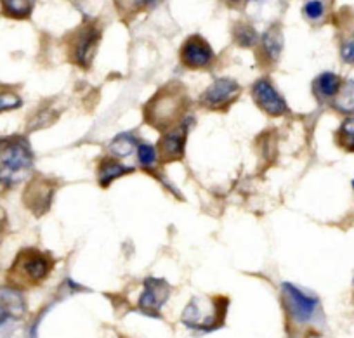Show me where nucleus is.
<instances>
[{
	"label": "nucleus",
	"mask_w": 354,
	"mask_h": 338,
	"mask_svg": "<svg viewBox=\"0 0 354 338\" xmlns=\"http://www.w3.org/2000/svg\"><path fill=\"white\" fill-rule=\"evenodd\" d=\"M192 99L181 84H167L160 87L142 108L145 122L155 131L165 132L181 124L189 115Z\"/></svg>",
	"instance_id": "f257e3e1"
},
{
	"label": "nucleus",
	"mask_w": 354,
	"mask_h": 338,
	"mask_svg": "<svg viewBox=\"0 0 354 338\" xmlns=\"http://www.w3.org/2000/svg\"><path fill=\"white\" fill-rule=\"evenodd\" d=\"M35 155L25 135L0 139V191H11L32 179Z\"/></svg>",
	"instance_id": "f03ea898"
},
{
	"label": "nucleus",
	"mask_w": 354,
	"mask_h": 338,
	"mask_svg": "<svg viewBox=\"0 0 354 338\" xmlns=\"http://www.w3.org/2000/svg\"><path fill=\"white\" fill-rule=\"evenodd\" d=\"M281 306L290 330H306L323 321V309L319 297L294 283H281Z\"/></svg>",
	"instance_id": "7ed1b4c3"
},
{
	"label": "nucleus",
	"mask_w": 354,
	"mask_h": 338,
	"mask_svg": "<svg viewBox=\"0 0 354 338\" xmlns=\"http://www.w3.org/2000/svg\"><path fill=\"white\" fill-rule=\"evenodd\" d=\"M54 271V259L39 248H23L8 271L9 285L16 288H35L44 285Z\"/></svg>",
	"instance_id": "20e7f679"
},
{
	"label": "nucleus",
	"mask_w": 354,
	"mask_h": 338,
	"mask_svg": "<svg viewBox=\"0 0 354 338\" xmlns=\"http://www.w3.org/2000/svg\"><path fill=\"white\" fill-rule=\"evenodd\" d=\"M230 300L226 297H193L181 314V324L192 331L210 333L219 330L226 319Z\"/></svg>",
	"instance_id": "39448f33"
},
{
	"label": "nucleus",
	"mask_w": 354,
	"mask_h": 338,
	"mask_svg": "<svg viewBox=\"0 0 354 338\" xmlns=\"http://www.w3.org/2000/svg\"><path fill=\"white\" fill-rule=\"evenodd\" d=\"M101 40V28L97 23H84L78 26L66 42L68 59L80 70H88L93 66L94 56H96L97 46Z\"/></svg>",
	"instance_id": "423d86ee"
},
{
	"label": "nucleus",
	"mask_w": 354,
	"mask_h": 338,
	"mask_svg": "<svg viewBox=\"0 0 354 338\" xmlns=\"http://www.w3.org/2000/svg\"><path fill=\"white\" fill-rule=\"evenodd\" d=\"M241 85L231 77H219L210 82L209 87L200 94L198 104L207 111H227L240 99Z\"/></svg>",
	"instance_id": "0eeeda50"
},
{
	"label": "nucleus",
	"mask_w": 354,
	"mask_h": 338,
	"mask_svg": "<svg viewBox=\"0 0 354 338\" xmlns=\"http://www.w3.org/2000/svg\"><path fill=\"white\" fill-rule=\"evenodd\" d=\"M252 101L255 102L262 113H266L268 117L280 118L287 117L290 113V106L285 101L283 94L277 88L273 80L268 77H261L252 84L250 87Z\"/></svg>",
	"instance_id": "6e6552de"
},
{
	"label": "nucleus",
	"mask_w": 354,
	"mask_h": 338,
	"mask_svg": "<svg viewBox=\"0 0 354 338\" xmlns=\"http://www.w3.org/2000/svg\"><path fill=\"white\" fill-rule=\"evenodd\" d=\"M192 115H188L181 124H177L176 127L162 132L158 144H156L160 163H165L167 165V163L181 162L185 158L186 142H188V134L192 131Z\"/></svg>",
	"instance_id": "1a4fd4ad"
},
{
	"label": "nucleus",
	"mask_w": 354,
	"mask_h": 338,
	"mask_svg": "<svg viewBox=\"0 0 354 338\" xmlns=\"http://www.w3.org/2000/svg\"><path fill=\"white\" fill-rule=\"evenodd\" d=\"M56 194V182L47 177H33L26 182L23 193V205L37 217H42L50 210Z\"/></svg>",
	"instance_id": "9d476101"
},
{
	"label": "nucleus",
	"mask_w": 354,
	"mask_h": 338,
	"mask_svg": "<svg viewBox=\"0 0 354 338\" xmlns=\"http://www.w3.org/2000/svg\"><path fill=\"white\" fill-rule=\"evenodd\" d=\"M170 288L169 281L163 278H146L142 281V292L138 299V310L145 316L158 317L160 310L163 309L170 299Z\"/></svg>",
	"instance_id": "9b49d317"
},
{
	"label": "nucleus",
	"mask_w": 354,
	"mask_h": 338,
	"mask_svg": "<svg viewBox=\"0 0 354 338\" xmlns=\"http://www.w3.org/2000/svg\"><path fill=\"white\" fill-rule=\"evenodd\" d=\"M179 61L188 70H209L216 63V53L203 37L192 35L185 40L179 49Z\"/></svg>",
	"instance_id": "f8f14e48"
},
{
	"label": "nucleus",
	"mask_w": 354,
	"mask_h": 338,
	"mask_svg": "<svg viewBox=\"0 0 354 338\" xmlns=\"http://www.w3.org/2000/svg\"><path fill=\"white\" fill-rule=\"evenodd\" d=\"M259 44H261V57L259 59H262V63L270 64V66L277 64L285 44L280 26H271V28L266 30L259 39Z\"/></svg>",
	"instance_id": "ddd939ff"
},
{
	"label": "nucleus",
	"mask_w": 354,
	"mask_h": 338,
	"mask_svg": "<svg viewBox=\"0 0 354 338\" xmlns=\"http://www.w3.org/2000/svg\"><path fill=\"white\" fill-rule=\"evenodd\" d=\"M134 172V169L125 163H122V160L111 158V156H103V158L97 162L96 167V179L97 184L101 187H110L115 180L122 179V177L129 176V173Z\"/></svg>",
	"instance_id": "4468645a"
},
{
	"label": "nucleus",
	"mask_w": 354,
	"mask_h": 338,
	"mask_svg": "<svg viewBox=\"0 0 354 338\" xmlns=\"http://www.w3.org/2000/svg\"><path fill=\"white\" fill-rule=\"evenodd\" d=\"M342 82V78L333 71H323L313 80V95L319 104H332Z\"/></svg>",
	"instance_id": "2eb2a0df"
},
{
	"label": "nucleus",
	"mask_w": 354,
	"mask_h": 338,
	"mask_svg": "<svg viewBox=\"0 0 354 338\" xmlns=\"http://www.w3.org/2000/svg\"><path fill=\"white\" fill-rule=\"evenodd\" d=\"M0 307L8 312L11 319H21L26 314V299L23 290L12 285L0 286Z\"/></svg>",
	"instance_id": "dca6fc26"
},
{
	"label": "nucleus",
	"mask_w": 354,
	"mask_h": 338,
	"mask_svg": "<svg viewBox=\"0 0 354 338\" xmlns=\"http://www.w3.org/2000/svg\"><path fill=\"white\" fill-rule=\"evenodd\" d=\"M139 142L141 141L138 139L136 132H131V131L120 132V134L115 135V138L110 141V144H108L106 148L108 156L117 160L129 158V156H132L136 153Z\"/></svg>",
	"instance_id": "f3484780"
},
{
	"label": "nucleus",
	"mask_w": 354,
	"mask_h": 338,
	"mask_svg": "<svg viewBox=\"0 0 354 338\" xmlns=\"http://www.w3.org/2000/svg\"><path fill=\"white\" fill-rule=\"evenodd\" d=\"M332 108L340 115L354 117V80L347 78L340 85V91L337 92L335 99L332 101Z\"/></svg>",
	"instance_id": "a211bd4d"
},
{
	"label": "nucleus",
	"mask_w": 354,
	"mask_h": 338,
	"mask_svg": "<svg viewBox=\"0 0 354 338\" xmlns=\"http://www.w3.org/2000/svg\"><path fill=\"white\" fill-rule=\"evenodd\" d=\"M136 156H138V163L145 172L148 173H156L160 165L158 151H156V146L148 144V142H139L138 149H136Z\"/></svg>",
	"instance_id": "6ab92c4d"
},
{
	"label": "nucleus",
	"mask_w": 354,
	"mask_h": 338,
	"mask_svg": "<svg viewBox=\"0 0 354 338\" xmlns=\"http://www.w3.org/2000/svg\"><path fill=\"white\" fill-rule=\"evenodd\" d=\"M0 4H2V12L8 18L26 19L32 15L35 0H0Z\"/></svg>",
	"instance_id": "aec40b11"
},
{
	"label": "nucleus",
	"mask_w": 354,
	"mask_h": 338,
	"mask_svg": "<svg viewBox=\"0 0 354 338\" xmlns=\"http://www.w3.org/2000/svg\"><path fill=\"white\" fill-rule=\"evenodd\" d=\"M335 142L346 153H354V117H347L335 131Z\"/></svg>",
	"instance_id": "412c9836"
},
{
	"label": "nucleus",
	"mask_w": 354,
	"mask_h": 338,
	"mask_svg": "<svg viewBox=\"0 0 354 338\" xmlns=\"http://www.w3.org/2000/svg\"><path fill=\"white\" fill-rule=\"evenodd\" d=\"M23 106V99L15 88L6 87V85H0V115L2 113L16 111Z\"/></svg>",
	"instance_id": "4be33fe9"
},
{
	"label": "nucleus",
	"mask_w": 354,
	"mask_h": 338,
	"mask_svg": "<svg viewBox=\"0 0 354 338\" xmlns=\"http://www.w3.org/2000/svg\"><path fill=\"white\" fill-rule=\"evenodd\" d=\"M233 37L234 42L240 47H255L259 44V39H261L259 33L247 23H240V25L234 26Z\"/></svg>",
	"instance_id": "5701e85b"
},
{
	"label": "nucleus",
	"mask_w": 354,
	"mask_h": 338,
	"mask_svg": "<svg viewBox=\"0 0 354 338\" xmlns=\"http://www.w3.org/2000/svg\"><path fill=\"white\" fill-rule=\"evenodd\" d=\"M148 4L149 0H115V6L122 16H134L136 12L142 11Z\"/></svg>",
	"instance_id": "b1692460"
},
{
	"label": "nucleus",
	"mask_w": 354,
	"mask_h": 338,
	"mask_svg": "<svg viewBox=\"0 0 354 338\" xmlns=\"http://www.w3.org/2000/svg\"><path fill=\"white\" fill-rule=\"evenodd\" d=\"M325 15V4L323 0H309L304 6V16L309 21H319Z\"/></svg>",
	"instance_id": "393cba45"
},
{
	"label": "nucleus",
	"mask_w": 354,
	"mask_h": 338,
	"mask_svg": "<svg viewBox=\"0 0 354 338\" xmlns=\"http://www.w3.org/2000/svg\"><path fill=\"white\" fill-rule=\"evenodd\" d=\"M340 57L346 64H354V33L340 46Z\"/></svg>",
	"instance_id": "a878e982"
},
{
	"label": "nucleus",
	"mask_w": 354,
	"mask_h": 338,
	"mask_svg": "<svg viewBox=\"0 0 354 338\" xmlns=\"http://www.w3.org/2000/svg\"><path fill=\"white\" fill-rule=\"evenodd\" d=\"M9 319H11V317L8 316V312H6V310L2 309V307H0V326H4V324L8 323Z\"/></svg>",
	"instance_id": "bb28decb"
},
{
	"label": "nucleus",
	"mask_w": 354,
	"mask_h": 338,
	"mask_svg": "<svg viewBox=\"0 0 354 338\" xmlns=\"http://www.w3.org/2000/svg\"><path fill=\"white\" fill-rule=\"evenodd\" d=\"M0 236H2V224H0Z\"/></svg>",
	"instance_id": "cd10ccee"
},
{
	"label": "nucleus",
	"mask_w": 354,
	"mask_h": 338,
	"mask_svg": "<svg viewBox=\"0 0 354 338\" xmlns=\"http://www.w3.org/2000/svg\"><path fill=\"white\" fill-rule=\"evenodd\" d=\"M230 2H240V0H230Z\"/></svg>",
	"instance_id": "c85d7f7f"
},
{
	"label": "nucleus",
	"mask_w": 354,
	"mask_h": 338,
	"mask_svg": "<svg viewBox=\"0 0 354 338\" xmlns=\"http://www.w3.org/2000/svg\"><path fill=\"white\" fill-rule=\"evenodd\" d=\"M353 189H354V180H353Z\"/></svg>",
	"instance_id": "c756f323"
}]
</instances>
